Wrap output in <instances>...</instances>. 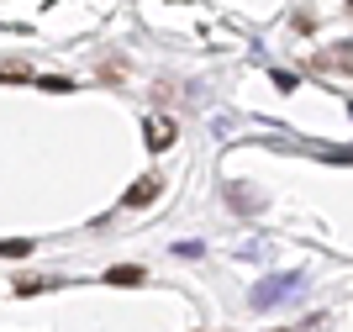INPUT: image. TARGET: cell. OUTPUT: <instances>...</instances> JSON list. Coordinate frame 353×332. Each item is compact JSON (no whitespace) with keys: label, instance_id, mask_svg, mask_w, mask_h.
<instances>
[{"label":"cell","instance_id":"1","mask_svg":"<svg viewBox=\"0 0 353 332\" xmlns=\"http://www.w3.org/2000/svg\"><path fill=\"white\" fill-rule=\"evenodd\" d=\"M159 179H153V174H143V179H137V185L132 190H127V195H121V206H132V211H137V206H148V201H159Z\"/></svg>","mask_w":353,"mask_h":332},{"label":"cell","instance_id":"2","mask_svg":"<svg viewBox=\"0 0 353 332\" xmlns=\"http://www.w3.org/2000/svg\"><path fill=\"white\" fill-rule=\"evenodd\" d=\"M105 285H143V269L137 264H117V269H105Z\"/></svg>","mask_w":353,"mask_h":332},{"label":"cell","instance_id":"3","mask_svg":"<svg viewBox=\"0 0 353 332\" xmlns=\"http://www.w3.org/2000/svg\"><path fill=\"white\" fill-rule=\"evenodd\" d=\"M27 253H32L27 237H6V243H0V259H27Z\"/></svg>","mask_w":353,"mask_h":332},{"label":"cell","instance_id":"4","mask_svg":"<svg viewBox=\"0 0 353 332\" xmlns=\"http://www.w3.org/2000/svg\"><path fill=\"white\" fill-rule=\"evenodd\" d=\"M322 69H348L353 64V48H338V53H327V58H316Z\"/></svg>","mask_w":353,"mask_h":332},{"label":"cell","instance_id":"5","mask_svg":"<svg viewBox=\"0 0 353 332\" xmlns=\"http://www.w3.org/2000/svg\"><path fill=\"white\" fill-rule=\"evenodd\" d=\"M148 143H153V148H169V143H174V127H169V121H159V127L148 132Z\"/></svg>","mask_w":353,"mask_h":332},{"label":"cell","instance_id":"6","mask_svg":"<svg viewBox=\"0 0 353 332\" xmlns=\"http://www.w3.org/2000/svg\"><path fill=\"white\" fill-rule=\"evenodd\" d=\"M348 11H353V0H348Z\"/></svg>","mask_w":353,"mask_h":332}]
</instances>
